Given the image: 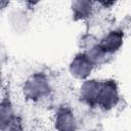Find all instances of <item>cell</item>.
I'll return each mask as SVG.
<instances>
[{"label":"cell","instance_id":"obj_1","mask_svg":"<svg viewBox=\"0 0 131 131\" xmlns=\"http://www.w3.org/2000/svg\"><path fill=\"white\" fill-rule=\"evenodd\" d=\"M21 91L24 97L32 102H38L46 98L51 91L48 76L42 72L32 74L24 82Z\"/></svg>","mask_w":131,"mask_h":131},{"label":"cell","instance_id":"obj_2","mask_svg":"<svg viewBox=\"0 0 131 131\" xmlns=\"http://www.w3.org/2000/svg\"><path fill=\"white\" fill-rule=\"evenodd\" d=\"M120 101L119 85L114 79H104L100 81V89L97 98V105L103 111H112Z\"/></svg>","mask_w":131,"mask_h":131},{"label":"cell","instance_id":"obj_3","mask_svg":"<svg viewBox=\"0 0 131 131\" xmlns=\"http://www.w3.org/2000/svg\"><path fill=\"white\" fill-rule=\"evenodd\" d=\"M94 68L95 66L86 55V53L82 51L75 54L71 59L69 63V73L72 78L83 82L90 78Z\"/></svg>","mask_w":131,"mask_h":131},{"label":"cell","instance_id":"obj_4","mask_svg":"<svg viewBox=\"0 0 131 131\" xmlns=\"http://www.w3.org/2000/svg\"><path fill=\"white\" fill-rule=\"evenodd\" d=\"M55 131H77L78 122L74 111L68 105L59 106L53 117Z\"/></svg>","mask_w":131,"mask_h":131},{"label":"cell","instance_id":"obj_5","mask_svg":"<svg viewBox=\"0 0 131 131\" xmlns=\"http://www.w3.org/2000/svg\"><path fill=\"white\" fill-rule=\"evenodd\" d=\"M124 39L125 34L121 29H112L99 39V45L108 55H112L122 48Z\"/></svg>","mask_w":131,"mask_h":131},{"label":"cell","instance_id":"obj_6","mask_svg":"<svg viewBox=\"0 0 131 131\" xmlns=\"http://www.w3.org/2000/svg\"><path fill=\"white\" fill-rule=\"evenodd\" d=\"M100 81L94 78H89L82 82L79 89V97L81 101L89 106L97 105V98L100 89Z\"/></svg>","mask_w":131,"mask_h":131},{"label":"cell","instance_id":"obj_7","mask_svg":"<svg viewBox=\"0 0 131 131\" xmlns=\"http://www.w3.org/2000/svg\"><path fill=\"white\" fill-rule=\"evenodd\" d=\"M70 8L72 11V16L75 20H86L93 14L95 3L91 1L77 0L71 2Z\"/></svg>","mask_w":131,"mask_h":131},{"label":"cell","instance_id":"obj_8","mask_svg":"<svg viewBox=\"0 0 131 131\" xmlns=\"http://www.w3.org/2000/svg\"><path fill=\"white\" fill-rule=\"evenodd\" d=\"M16 119L12 101L9 95H5L2 97L0 102V128H3L9 125Z\"/></svg>","mask_w":131,"mask_h":131},{"label":"cell","instance_id":"obj_9","mask_svg":"<svg viewBox=\"0 0 131 131\" xmlns=\"http://www.w3.org/2000/svg\"><path fill=\"white\" fill-rule=\"evenodd\" d=\"M86 53V55L89 57V59L92 61V63L96 67V66H100L102 63H104L107 59V57L110 56L103 49L102 47L99 45V42L96 43L95 45H93L92 47H90L89 49H87L86 51H83Z\"/></svg>","mask_w":131,"mask_h":131},{"label":"cell","instance_id":"obj_10","mask_svg":"<svg viewBox=\"0 0 131 131\" xmlns=\"http://www.w3.org/2000/svg\"><path fill=\"white\" fill-rule=\"evenodd\" d=\"M0 130L1 131H21V123L19 122V120L16 117V119L13 122H11L9 125H7L3 128H0Z\"/></svg>","mask_w":131,"mask_h":131}]
</instances>
